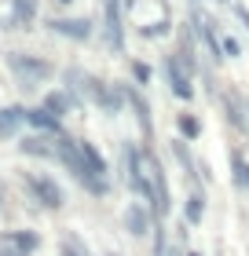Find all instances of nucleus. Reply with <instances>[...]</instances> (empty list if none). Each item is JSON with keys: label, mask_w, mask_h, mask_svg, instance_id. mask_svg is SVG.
Instances as JSON below:
<instances>
[{"label": "nucleus", "mask_w": 249, "mask_h": 256, "mask_svg": "<svg viewBox=\"0 0 249 256\" xmlns=\"http://www.w3.org/2000/svg\"><path fill=\"white\" fill-rule=\"evenodd\" d=\"M55 161L70 172V176H74V183H77L85 194H92V198H106V194H110V180H99L96 172H92L88 158L81 154V143H77L74 136H63V139H59V158H55Z\"/></svg>", "instance_id": "nucleus-1"}, {"label": "nucleus", "mask_w": 249, "mask_h": 256, "mask_svg": "<svg viewBox=\"0 0 249 256\" xmlns=\"http://www.w3.org/2000/svg\"><path fill=\"white\" fill-rule=\"evenodd\" d=\"M4 66L11 70V77L19 80V88H41L55 77V66L48 59H41V55H30V52H8Z\"/></svg>", "instance_id": "nucleus-2"}, {"label": "nucleus", "mask_w": 249, "mask_h": 256, "mask_svg": "<svg viewBox=\"0 0 249 256\" xmlns=\"http://www.w3.org/2000/svg\"><path fill=\"white\" fill-rule=\"evenodd\" d=\"M143 168H147V187H150V202L147 208L154 212V220H165L172 212V190H169V180H165V168L154 150L143 146Z\"/></svg>", "instance_id": "nucleus-3"}, {"label": "nucleus", "mask_w": 249, "mask_h": 256, "mask_svg": "<svg viewBox=\"0 0 249 256\" xmlns=\"http://www.w3.org/2000/svg\"><path fill=\"white\" fill-rule=\"evenodd\" d=\"M22 187H26V194H30L33 205L48 208V212H59V208L66 205L63 187H59L48 172H22Z\"/></svg>", "instance_id": "nucleus-4"}, {"label": "nucleus", "mask_w": 249, "mask_h": 256, "mask_svg": "<svg viewBox=\"0 0 249 256\" xmlns=\"http://www.w3.org/2000/svg\"><path fill=\"white\" fill-rule=\"evenodd\" d=\"M121 88V96H125V106L132 110V118H136V124H139V132H143V146L147 150H154V118H150V102H147V96L139 92V84L136 80H128V84H117Z\"/></svg>", "instance_id": "nucleus-5"}, {"label": "nucleus", "mask_w": 249, "mask_h": 256, "mask_svg": "<svg viewBox=\"0 0 249 256\" xmlns=\"http://www.w3.org/2000/svg\"><path fill=\"white\" fill-rule=\"evenodd\" d=\"M121 172H125V183L132 187V194L143 198V202H150L147 168H143V146H136V143H125L121 146Z\"/></svg>", "instance_id": "nucleus-6"}, {"label": "nucleus", "mask_w": 249, "mask_h": 256, "mask_svg": "<svg viewBox=\"0 0 249 256\" xmlns=\"http://www.w3.org/2000/svg\"><path fill=\"white\" fill-rule=\"evenodd\" d=\"M103 30L114 55H125V4L121 0H103Z\"/></svg>", "instance_id": "nucleus-7"}, {"label": "nucleus", "mask_w": 249, "mask_h": 256, "mask_svg": "<svg viewBox=\"0 0 249 256\" xmlns=\"http://www.w3.org/2000/svg\"><path fill=\"white\" fill-rule=\"evenodd\" d=\"M85 99H92L103 114H121L125 110V96L117 84H106L99 77H88V88H85Z\"/></svg>", "instance_id": "nucleus-8"}, {"label": "nucleus", "mask_w": 249, "mask_h": 256, "mask_svg": "<svg viewBox=\"0 0 249 256\" xmlns=\"http://www.w3.org/2000/svg\"><path fill=\"white\" fill-rule=\"evenodd\" d=\"M161 70H165V77H169L172 96L191 102V99H194V84H191V74L180 66V59H176V55H165V59H161Z\"/></svg>", "instance_id": "nucleus-9"}, {"label": "nucleus", "mask_w": 249, "mask_h": 256, "mask_svg": "<svg viewBox=\"0 0 249 256\" xmlns=\"http://www.w3.org/2000/svg\"><path fill=\"white\" fill-rule=\"evenodd\" d=\"M169 146H172V158L180 161V168H183V180L191 183L194 190H201V187H205V176H201V165L194 161V154L187 150V139H172Z\"/></svg>", "instance_id": "nucleus-10"}, {"label": "nucleus", "mask_w": 249, "mask_h": 256, "mask_svg": "<svg viewBox=\"0 0 249 256\" xmlns=\"http://www.w3.org/2000/svg\"><path fill=\"white\" fill-rule=\"evenodd\" d=\"M154 212L143 205V202H128V208H125V227H128V234L132 238H147L150 230H154Z\"/></svg>", "instance_id": "nucleus-11"}, {"label": "nucleus", "mask_w": 249, "mask_h": 256, "mask_svg": "<svg viewBox=\"0 0 249 256\" xmlns=\"http://www.w3.org/2000/svg\"><path fill=\"white\" fill-rule=\"evenodd\" d=\"M19 150L26 158H41V161H55L59 158V139L55 136H41V132H33L26 139H19Z\"/></svg>", "instance_id": "nucleus-12"}, {"label": "nucleus", "mask_w": 249, "mask_h": 256, "mask_svg": "<svg viewBox=\"0 0 249 256\" xmlns=\"http://www.w3.org/2000/svg\"><path fill=\"white\" fill-rule=\"evenodd\" d=\"M48 30L59 33V37H66V40H92L96 22H92V18H52Z\"/></svg>", "instance_id": "nucleus-13"}, {"label": "nucleus", "mask_w": 249, "mask_h": 256, "mask_svg": "<svg viewBox=\"0 0 249 256\" xmlns=\"http://www.w3.org/2000/svg\"><path fill=\"white\" fill-rule=\"evenodd\" d=\"M26 124L33 128V132H41V136H55V139H63V136H66V132H63V121H59L55 114H48L44 106L26 110Z\"/></svg>", "instance_id": "nucleus-14"}, {"label": "nucleus", "mask_w": 249, "mask_h": 256, "mask_svg": "<svg viewBox=\"0 0 249 256\" xmlns=\"http://www.w3.org/2000/svg\"><path fill=\"white\" fill-rule=\"evenodd\" d=\"M220 102H223V110H227V124L234 128L238 136H245V143H249V121H245V102L234 96V92H223L220 96Z\"/></svg>", "instance_id": "nucleus-15"}, {"label": "nucleus", "mask_w": 249, "mask_h": 256, "mask_svg": "<svg viewBox=\"0 0 249 256\" xmlns=\"http://www.w3.org/2000/svg\"><path fill=\"white\" fill-rule=\"evenodd\" d=\"M41 106L48 110V114H55L59 121H63L66 114H74V110H81V106H85V102H81L77 96H70V92L63 88V92H48V96L41 99Z\"/></svg>", "instance_id": "nucleus-16"}, {"label": "nucleus", "mask_w": 249, "mask_h": 256, "mask_svg": "<svg viewBox=\"0 0 249 256\" xmlns=\"http://www.w3.org/2000/svg\"><path fill=\"white\" fill-rule=\"evenodd\" d=\"M176 59H180V66L187 70V74H198V55H194V33L191 30H180L176 33Z\"/></svg>", "instance_id": "nucleus-17"}, {"label": "nucleus", "mask_w": 249, "mask_h": 256, "mask_svg": "<svg viewBox=\"0 0 249 256\" xmlns=\"http://www.w3.org/2000/svg\"><path fill=\"white\" fill-rule=\"evenodd\" d=\"M26 124V106H0V139H15Z\"/></svg>", "instance_id": "nucleus-18"}, {"label": "nucleus", "mask_w": 249, "mask_h": 256, "mask_svg": "<svg viewBox=\"0 0 249 256\" xmlns=\"http://www.w3.org/2000/svg\"><path fill=\"white\" fill-rule=\"evenodd\" d=\"M0 242H8V246H15V249H22V252H37V249H41V230H26V227L4 230Z\"/></svg>", "instance_id": "nucleus-19"}, {"label": "nucleus", "mask_w": 249, "mask_h": 256, "mask_svg": "<svg viewBox=\"0 0 249 256\" xmlns=\"http://www.w3.org/2000/svg\"><path fill=\"white\" fill-rule=\"evenodd\" d=\"M231 180H234V187H238L242 194H249V161L242 158L238 146L231 150Z\"/></svg>", "instance_id": "nucleus-20"}, {"label": "nucleus", "mask_w": 249, "mask_h": 256, "mask_svg": "<svg viewBox=\"0 0 249 256\" xmlns=\"http://www.w3.org/2000/svg\"><path fill=\"white\" fill-rule=\"evenodd\" d=\"M77 143H81V154L88 158V165H92V172H96L99 180H110V165H106V158H103L99 150H96V146L88 143V139H77Z\"/></svg>", "instance_id": "nucleus-21"}, {"label": "nucleus", "mask_w": 249, "mask_h": 256, "mask_svg": "<svg viewBox=\"0 0 249 256\" xmlns=\"http://www.w3.org/2000/svg\"><path fill=\"white\" fill-rule=\"evenodd\" d=\"M201 216H205V198H201V190H191V198H187V205H183V224L198 227Z\"/></svg>", "instance_id": "nucleus-22"}, {"label": "nucleus", "mask_w": 249, "mask_h": 256, "mask_svg": "<svg viewBox=\"0 0 249 256\" xmlns=\"http://www.w3.org/2000/svg\"><path fill=\"white\" fill-rule=\"evenodd\" d=\"M8 8H11V15L19 18L22 30H26L33 18H37V0H8Z\"/></svg>", "instance_id": "nucleus-23"}, {"label": "nucleus", "mask_w": 249, "mask_h": 256, "mask_svg": "<svg viewBox=\"0 0 249 256\" xmlns=\"http://www.w3.org/2000/svg\"><path fill=\"white\" fill-rule=\"evenodd\" d=\"M176 128H180V136H187V139L201 136V121L194 118V114H176Z\"/></svg>", "instance_id": "nucleus-24"}, {"label": "nucleus", "mask_w": 249, "mask_h": 256, "mask_svg": "<svg viewBox=\"0 0 249 256\" xmlns=\"http://www.w3.org/2000/svg\"><path fill=\"white\" fill-rule=\"evenodd\" d=\"M150 256H169V238H165V224H161V220L154 224V246H150Z\"/></svg>", "instance_id": "nucleus-25"}, {"label": "nucleus", "mask_w": 249, "mask_h": 256, "mask_svg": "<svg viewBox=\"0 0 249 256\" xmlns=\"http://www.w3.org/2000/svg\"><path fill=\"white\" fill-rule=\"evenodd\" d=\"M169 33V22H147V26H139V37H165Z\"/></svg>", "instance_id": "nucleus-26"}, {"label": "nucleus", "mask_w": 249, "mask_h": 256, "mask_svg": "<svg viewBox=\"0 0 249 256\" xmlns=\"http://www.w3.org/2000/svg\"><path fill=\"white\" fill-rule=\"evenodd\" d=\"M132 77H136V84H150V70L143 62H132Z\"/></svg>", "instance_id": "nucleus-27"}, {"label": "nucleus", "mask_w": 249, "mask_h": 256, "mask_svg": "<svg viewBox=\"0 0 249 256\" xmlns=\"http://www.w3.org/2000/svg\"><path fill=\"white\" fill-rule=\"evenodd\" d=\"M223 52H227V59H238V55H242V44L234 40V37H223Z\"/></svg>", "instance_id": "nucleus-28"}, {"label": "nucleus", "mask_w": 249, "mask_h": 256, "mask_svg": "<svg viewBox=\"0 0 249 256\" xmlns=\"http://www.w3.org/2000/svg\"><path fill=\"white\" fill-rule=\"evenodd\" d=\"M0 256H33V252H22L15 246H8V242H0Z\"/></svg>", "instance_id": "nucleus-29"}, {"label": "nucleus", "mask_w": 249, "mask_h": 256, "mask_svg": "<svg viewBox=\"0 0 249 256\" xmlns=\"http://www.w3.org/2000/svg\"><path fill=\"white\" fill-rule=\"evenodd\" d=\"M4 202H8V180L0 176V212H4Z\"/></svg>", "instance_id": "nucleus-30"}, {"label": "nucleus", "mask_w": 249, "mask_h": 256, "mask_svg": "<svg viewBox=\"0 0 249 256\" xmlns=\"http://www.w3.org/2000/svg\"><path fill=\"white\" fill-rule=\"evenodd\" d=\"M183 256H201V252H194V249H187V252H183Z\"/></svg>", "instance_id": "nucleus-31"}, {"label": "nucleus", "mask_w": 249, "mask_h": 256, "mask_svg": "<svg viewBox=\"0 0 249 256\" xmlns=\"http://www.w3.org/2000/svg\"><path fill=\"white\" fill-rule=\"evenodd\" d=\"M59 4H74V0H59Z\"/></svg>", "instance_id": "nucleus-32"}, {"label": "nucleus", "mask_w": 249, "mask_h": 256, "mask_svg": "<svg viewBox=\"0 0 249 256\" xmlns=\"http://www.w3.org/2000/svg\"><path fill=\"white\" fill-rule=\"evenodd\" d=\"M245 110H249V99H245Z\"/></svg>", "instance_id": "nucleus-33"}]
</instances>
